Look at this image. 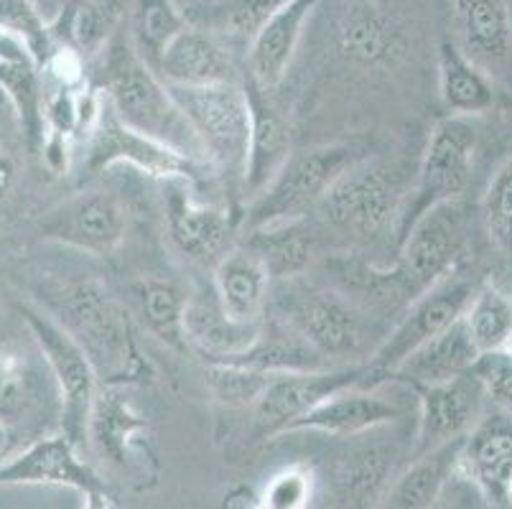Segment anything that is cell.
<instances>
[{
    "label": "cell",
    "instance_id": "cell-22",
    "mask_svg": "<svg viewBox=\"0 0 512 509\" xmlns=\"http://www.w3.org/2000/svg\"><path fill=\"white\" fill-rule=\"evenodd\" d=\"M186 342L197 349L204 362L230 357V354L245 352L258 342L265 321L245 324L237 321L222 308L220 298L214 293L212 283L207 288H199L189 296L186 303Z\"/></svg>",
    "mask_w": 512,
    "mask_h": 509
},
{
    "label": "cell",
    "instance_id": "cell-50",
    "mask_svg": "<svg viewBox=\"0 0 512 509\" xmlns=\"http://www.w3.org/2000/svg\"><path fill=\"white\" fill-rule=\"evenodd\" d=\"M11 443H13L11 428H8L6 420L0 418V461L8 456V451H11Z\"/></svg>",
    "mask_w": 512,
    "mask_h": 509
},
{
    "label": "cell",
    "instance_id": "cell-14",
    "mask_svg": "<svg viewBox=\"0 0 512 509\" xmlns=\"http://www.w3.org/2000/svg\"><path fill=\"white\" fill-rule=\"evenodd\" d=\"M44 240L90 255H113L128 232V209L113 191H79L36 224Z\"/></svg>",
    "mask_w": 512,
    "mask_h": 509
},
{
    "label": "cell",
    "instance_id": "cell-42",
    "mask_svg": "<svg viewBox=\"0 0 512 509\" xmlns=\"http://www.w3.org/2000/svg\"><path fill=\"white\" fill-rule=\"evenodd\" d=\"M0 26L8 28L29 46L36 67H44L46 56L54 49V39H51L49 21L31 0H0Z\"/></svg>",
    "mask_w": 512,
    "mask_h": 509
},
{
    "label": "cell",
    "instance_id": "cell-13",
    "mask_svg": "<svg viewBox=\"0 0 512 509\" xmlns=\"http://www.w3.org/2000/svg\"><path fill=\"white\" fill-rule=\"evenodd\" d=\"M380 385L372 375L370 364L342 367V370H311V372H281L265 387L258 403L253 405L255 438L286 436L301 415L327 400L334 392L352 385Z\"/></svg>",
    "mask_w": 512,
    "mask_h": 509
},
{
    "label": "cell",
    "instance_id": "cell-15",
    "mask_svg": "<svg viewBox=\"0 0 512 509\" xmlns=\"http://www.w3.org/2000/svg\"><path fill=\"white\" fill-rule=\"evenodd\" d=\"M283 324L301 334L321 357L342 359L362 344V319L355 308L329 291L288 286L278 298Z\"/></svg>",
    "mask_w": 512,
    "mask_h": 509
},
{
    "label": "cell",
    "instance_id": "cell-8",
    "mask_svg": "<svg viewBox=\"0 0 512 509\" xmlns=\"http://www.w3.org/2000/svg\"><path fill=\"white\" fill-rule=\"evenodd\" d=\"M21 316L31 334V342L44 354L49 375L57 385L59 403H62V431L77 446L87 441V423H90L92 405L97 398L95 364L87 352L77 344L72 334L59 321L41 314L39 308L23 303Z\"/></svg>",
    "mask_w": 512,
    "mask_h": 509
},
{
    "label": "cell",
    "instance_id": "cell-38",
    "mask_svg": "<svg viewBox=\"0 0 512 509\" xmlns=\"http://www.w3.org/2000/svg\"><path fill=\"white\" fill-rule=\"evenodd\" d=\"M388 456L380 448H360L342 459L337 469V484L347 504H375V499H385L388 484Z\"/></svg>",
    "mask_w": 512,
    "mask_h": 509
},
{
    "label": "cell",
    "instance_id": "cell-11",
    "mask_svg": "<svg viewBox=\"0 0 512 509\" xmlns=\"http://www.w3.org/2000/svg\"><path fill=\"white\" fill-rule=\"evenodd\" d=\"M0 487H67L82 494L85 507H118L105 479L79 456V446L64 433L39 438L0 461Z\"/></svg>",
    "mask_w": 512,
    "mask_h": 509
},
{
    "label": "cell",
    "instance_id": "cell-1",
    "mask_svg": "<svg viewBox=\"0 0 512 509\" xmlns=\"http://www.w3.org/2000/svg\"><path fill=\"white\" fill-rule=\"evenodd\" d=\"M59 324L77 339L105 385H153L156 367L138 344L128 308L97 278L74 280L59 293Z\"/></svg>",
    "mask_w": 512,
    "mask_h": 509
},
{
    "label": "cell",
    "instance_id": "cell-31",
    "mask_svg": "<svg viewBox=\"0 0 512 509\" xmlns=\"http://www.w3.org/2000/svg\"><path fill=\"white\" fill-rule=\"evenodd\" d=\"M133 298H136L138 316L143 326L166 347L184 352L186 342V303L189 293L169 275H143L133 283Z\"/></svg>",
    "mask_w": 512,
    "mask_h": 509
},
{
    "label": "cell",
    "instance_id": "cell-33",
    "mask_svg": "<svg viewBox=\"0 0 512 509\" xmlns=\"http://www.w3.org/2000/svg\"><path fill=\"white\" fill-rule=\"evenodd\" d=\"M113 0H69L54 21H49L54 44L74 46L90 59L107 46L115 28Z\"/></svg>",
    "mask_w": 512,
    "mask_h": 509
},
{
    "label": "cell",
    "instance_id": "cell-35",
    "mask_svg": "<svg viewBox=\"0 0 512 509\" xmlns=\"http://www.w3.org/2000/svg\"><path fill=\"white\" fill-rule=\"evenodd\" d=\"M39 72L36 64H0V90L16 112L31 153H39L46 138V92L41 87Z\"/></svg>",
    "mask_w": 512,
    "mask_h": 509
},
{
    "label": "cell",
    "instance_id": "cell-3",
    "mask_svg": "<svg viewBox=\"0 0 512 509\" xmlns=\"http://www.w3.org/2000/svg\"><path fill=\"white\" fill-rule=\"evenodd\" d=\"M477 146L479 130L472 118L446 115L434 125L428 135L421 166H418L416 186H413L411 196H406L398 222H395V245H400V240L428 209L454 202L464 194L469 179H472Z\"/></svg>",
    "mask_w": 512,
    "mask_h": 509
},
{
    "label": "cell",
    "instance_id": "cell-30",
    "mask_svg": "<svg viewBox=\"0 0 512 509\" xmlns=\"http://www.w3.org/2000/svg\"><path fill=\"white\" fill-rule=\"evenodd\" d=\"M214 362H230L242 364V367H253L263 372H311L329 367V359L321 357L304 336L296 334L288 324H268L265 321L260 331L258 342L248 347L245 352L230 354V357L214 359Z\"/></svg>",
    "mask_w": 512,
    "mask_h": 509
},
{
    "label": "cell",
    "instance_id": "cell-9",
    "mask_svg": "<svg viewBox=\"0 0 512 509\" xmlns=\"http://www.w3.org/2000/svg\"><path fill=\"white\" fill-rule=\"evenodd\" d=\"M403 202L406 196L393 168L360 158L329 186L316 209L337 230L372 237L388 230L390 224L395 230Z\"/></svg>",
    "mask_w": 512,
    "mask_h": 509
},
{
    "label": "cell",
    "instance_id": "cell-32",
    "mask_svg": "<svg viewBox=\"0 0 512 509\" xmlns=\"http://www.w3.org/2000/svg\"><path fill=\"white\" fill-rule=\"evenodd\" d=\"M250 250L263 260L271 278H299L314 260V237L304 230L301 219L253 227L248 240Z\"/></svg>",
    "mask_w": 512,
    "mask_h": 509
},
{
    "label": "cell",
    "instance_id": "cell-43",
    "mask_svg": "<svg viewBox=\"0 0 512 509\" xmlns=\"http://www.w3.org/2000/svg\"><path fill=\"white\" fill-rule=\"evenodd\" d=\"M316 476L309 464H291L276 471L260 492L265 509H306L314 499Z\"/></svg>",
    "mask_w": 512,
    "mask_h": 509
},
{
    "label": "cell",
    "instance_id": "cell-7",
    "mask_svg": "<svg viewBox=\"0 0 512 509\" xmlns=\"http://www.w3.org/2000/svg\"><path fill=\"white\" fill-rule=\"evenodd\" d=\"M467 242V217L456 199L428 209L400 240L398 263L388 273L390 286L413 301L441 278L462 268Z\"/></svg>",
    "mask_w": 512,
    "mask_h": 509
},
{
    "label": "cell",
    "instance_id": "cell-40",
    "mask_svg": "<svg viewBox=\"0 0 512 509\" xmlns=\"http://www.w3.org/2000/svg\"><path fill=\"white\" fill-rule=\"evenodd\" d=\"M288 0H225L207 18L217 34L235 41H253L265 23L271 21Z\"/></svg>",
    "mask_w": 512,
    "mask_h": 509
},
{
    "label": "cell",
    "instance_id": "cell-49",
    "mask_svg": "<svg viewBox=\"0 0 512 509\" xmlns=\"http://www.w3.org/2000/svg\"><path fill=\"white\" fill-rule=\"evenodd\" d=\"M16 161L0 148V207L11 199L13 189H16Z\"/></svg>",
    "mask_w": 512,
    "mask_h": 509
},
{
    "label": "cell",
    "instance_id": "cell-4",
    "mask_svg": "<svg viewBox=\"0 0 512 509\" xmlns=\"http://www.w3.org/2000/svg\"><path fill=\"white\" fill-rule=\"evenodd\" d=\"M171 95L202 143L204 161L245 174L250 148V100L245 84H169Z\"/></svg>",
    "mask_w": 512,
    "mask_h": 509
},
{
    "label": "cell",
    "instance_id": "cell-24",
    "mask_svg": "<svg viewBox=\"0 0 512 509\" xmlns=\"http://www.w3.org/2000/svg\"><path fill=\"white\" fill-rule=\"evenodd\" d=\"M479 354L482 352L474 344L472 334L467 329V321L462 316L459 321L446 326L441 334H436L434 339H428L421 347L413 349L395 367L390 380L408 382L413 387L439 385V382H449L454 377L467 375Z\"/></svg>",
    "mask_w": 512,
    "mask_h": 509
},
{
    "label": "cell",
    "instance_id": "cell-18",
    "mask_svg": "<svg viewBox=\"0 0 512 509\" xmlns=\"http://www.w3.org/2000/svg\"><path fill=\"white\" fill-rule=\"evenodd\" d=\"M456 474L477 487L492 507H512V418H482L464 438Z\"/></svg>",
    "mask_w": 512,
    "mask_h": 509
},
{
    "label": "cell",
    "instance_id": "cell-52",
    "mask_svg": "<svg viewBox=\"0 0 512 509\" xmlns=\"http://www.w3.org/2000/svg\"><path fill=\"white\" fill-rule=\"evenodd\" d=\"M189 3H194V0H179V6H181V8L189 6Z\"/></svg>",
    "mask_w": 512,
    "mask_h": 509
},
{
    "label": "cell",
    "instance_id": "cell-36",
    "mask_svg": "<svg viewBox=\"0 0 512 509\" xmlns=\"http://www.w3.org/2000/svg\"><path fill=\"white\" fill-rule=\"evenodd\" d=\"M464 321L479 352L502 349L512 334V301L487 280L474 293L464 311Z\"/></svg>",
    "mask_w": 512,
    "mask_h": 509
},
{
    "label": "cell",
    "instance_id": "cell-5",
    "mask_svg": "<svg viewBox=\"0 0 512 509\" xmlns=\"http://www.w3.org/2000/svg\"><path fill=\"white\" fill-rule=\"evenodd\" d=\"M87 443L107 466L128 476L138 492L158 484L161 461L151 426L128 395V385H105L97 390L87 423Z\"/></svg>",
    "mask_w": 512,
    "mask_h": 509
},
{
    "label": "cell",
    "instance_id": "cell-19",
    "mask_svg": "<svg viewBox=\"0 0 512 509\" xmlns=\"http://www.w3.org/2000/svg\"><path fill=\"white\" fill-rule=\"evenodd\" d=\"M334 41L347 62L367 69L393 67L406 54L400 26L372 0H355L344 8Z\"/></svg>",
    "mask_w": 512,
    "mask_h": 509
},
{
    "label": "cell",
    "instance_id": "cell-46",
    "mask_svg": "<svg viewBox=\"0 0 512 509\" xmlns=\"http://www.w3.org/2000/svg\"><path fill=\"white\" fill-rule=\"evenodd\" d=\"M72 140V135L46 130L44 146H41L39 153L54 174H67L69 161H72Z\"/></svg>",
    "mask_w": 512,
    "mask_h": 509
},
{
    "label": "cell",
    "instance_id": "cell-12",
    "mask_svg": "<svg viewBox=\"0 0 512 509\" xmlns=\"http://www.w3.org/2000/svg\"><path fill=\"white\" fill-rule=\"evenodd\" d=\"M477 283L472 275L464 273L462 268H456L446 278H441L436 286L423 291L421 296L413 298L408 314L403 316L393 334L380 344L370 359V370L377 377V382L390 380L393 370L398 367L413 349L421 347L423 342L434 339L436 334L459 321L472 303L474 293H477Z\"/></svg>",
    "mask_w": 512,
    "mask_h": 509
},
{
    "label": "cell",
    "instance_id": "cell-20",
    "mask_svg": "<svg viewBox=\"0 0 512 509\" xmlns=\"http://www.w3.org/2000/svg\"><path fill=\"white\" fill-rule=\"evenodd\" d=\"M403 415V410L390 400L380 398L365 385H352L321 400L316 408L301 415L288 433H324V436L352 438L380 426H388Z\"/></svg>",
    "mask_w": 512,
    "mask_h": 509
},
{
    "label": "cell",
    "instance_id": "cell-45",
    "mask_svg": "<svg viewBox=\"0 0 512 509\" xmlns=\"http://www.w3.org/2000/svg\"><path fill=\"white\" fill-rule=\"evenodd\" d=\"M41 72L57 90H85L87 87V56L74 46L54 44L51 54L46 56Z\"/></svg>",
    "mask_w": 512,
    "mask_h": 509
},
{
    "label": "cell",
    "instance_id": "cell-10",
    "mask_svg": "<svg viewBox=\"0 0 512 509\" xmlns=\"http://www.w3.org/2000/svg\"><path fill=\"white\" fill-rule=\"evenodd\" d=\"M125 163L130 168H138L151 179L161 181H194L202 176L204 163L174 151L161 140L143 135L141 130L130 128L115 115L105 97V107L97 120L95 130L87 138L85 171L87 174H100L105 168H113Z\"/></svg>",
    "mask_w": 512,
    "mask_h": 509
},
{
    "label": "cell",
    "instance_id": "cell-51",
    "mask_svg": "<svg viewBox=\"0 0 512 509\" xmlns=\"http://www.w3.org/2000/svg\"><path fill=\"white\" fill-rule=\"evenodd\" d=\"M502 349H507V352L512 354V334H510V339H507V344H505V347H502Z\"/></svg>",
    "mask_w": 512,
    "mask_h": 509
},
{
    "label": "cell",
    "instance_id": "cell-23",
    "mask_svg": "<svg viewBox=\"0 0 512 509\" xmlns=\"http://www.w3.org/2000/svg\"><path fill=\"white\" fill-rule=\"evenodd\" d=\"M321 0H288L250 41V79L263 90H276L291 69L304 28Z\"/></svg>",
    "mask_w": 512,
    "mask_h": 509
},
{
    "label": "cell",
    "instance_id": "cell-47",
    "mask_svg": "<svg viewBox=\"0 0 512 509\" xmlns=\"http://www.w3.org/2000/svg\"><path fill=\"white\" fill-rule=\"evenodd\" d=\"M0 64H36L29 46L3 26H0Z\"/></svg>",
    "mask_w": 512,
    "mask_h": 509
},
{
    "label": "cell",
    "instance_id": "cell-27",
    "mask_svg": "<svg viewBox=\"0 0 512 509\" xmlns=\"http://www.w3.org/2000/svg\"><path fill=\"white\" fill-rule=\"evenodd\" d=\"M462 49L484 69L505 67L512 51V13L507 0H454Z\"/></svg>",
    "mask_w": 512,
    "mask_h": 509
},
{
    "label": "cell",
    "instance_id": "cell-25",
    "mask_svg": "<svg viewBox=\"0 0 512 509\" xmlns=\"http://www.w3.org/2000/svg\"><path fill=\"white\" fill-rule=\"evenodd\" d=\"M166 84H214L237 82V69L230 51L204 28H184L156 67Z\"/></svg>",
    "mask_w": 512,
    "mask_h": 509
},
{
    "label": "cell",
    "instance_id": "cell-41",
    "mask_svg": "<svg viewBox=\"0 0 512 509\" xmlns=\"http://www.w3.org/2000/svg\"><path fill=\"white\" fill-rule=\"evenodd\" d=\"M484 232L492 245L512 252V158H507L487 184L482 196Z\"/></svg>",
    "mask_w": 512,
    "mask_h": 509
},
{
    "label": "cell",
    "instance_id": "cell-37",
    "mask_svg": "<svg viewBox=\"0 0 512 509\" xmlns=\"http://www.w3.org/2000/svg\"><path fill=\"white\" fill-rule=\"evenodd\" d=\"M41 357L39 347H23L18 339L0 344V413H21L34 403Z\"/></svg>",
    "mask_w": 512,
    "mask_h": 509
},
{
    "label": "cell",
    "instance_id": "cell-48",
    "mask_svg": "<svg viewBox=\"0 0 512 509\" xmlns=\"http://www.w3.org/2000/svg\"><path fill=\"white\" fill-rule=\"evenodd\" d=\"M222 507L258 509V507H263V499H260V494L255 492L253 487H248V484H237V487H232L230 492L222 497Z\"/></svg>",
    "mask_w": 512,
    "mask_h": 509
},
{
    "label": "cell",
    "instance_id": "cell-34",
    "mask_svg": "<svg viewBox=\"0 0 512 509\" xmlns=\"http://www.w3.org/2000/svg\"><path fill=\"white\" fill-rule=\"evenodd\" d=\"M184 28H189V18L179 0H133L130 44L148 67H158L164 51Z\"/></svg>",
    "mask_w": 512,
    "mask_h": 509
},
{
    "label": "cell",
    "instance_id": "cell-16",
    "mask_svg": "<svg viewBox=\"0 0 512 509\" xmlns=\"http://www.w3.org/2000/svg\"><path fill=\"white\" fill-rule=\"evenodd\" d=\"M487 392L472 372L439 385L418 387V431L411 456L467 438L484 418Z\"/></svg>",
    "mask_w": 512,
    "mask_h": 509
},
{
    "label": "cell",
    "instance_id": "cell-6",
    "mask_svg": "<svg viewBox=\"0 0 512 509\" xmlns=\"http://www.w3.org/2000/svg\"><path fill=\"white\" fill-rule=\"evenodd\" d=\"M365 158L355 143H329L311 151L291 153L276 179L265 186L248 209V230L288 219H304L324 199L329 186L352 163Z\"/></svg>",
    "mask_w": 512,
    "mask_h": 509
},
{
    "label": "cell",
    "instance_id": "cell-44",
    "mask_svg": "<svg viewBox=\"0 0 512 509\" xmlns=\"http://www.w3.org/2000/svg\"><path fill=\"white\" fill-rule=\"evenodd\" d=\"M469 372L484 387L487 400H492L502 413L512 415V354L507 349L482 352Z\"/></svg>",
    "mask_w": 512,
    "mask_h": 509
},
{
    "label": "cell",
    "instance_id": "cell-21",
    "mask_svg": "<svg viewBox=\"0 0 512 509\" xmlns=\"http://www.w3.org/2000/svg\"><path fill=\"white\" fill-rule=\"evenodd\" d=\"M245 92L250 100V148L242 184L255 199L291 158V130L281 112L265 97L268 90H263L255 79L245 84Z\"/></svg>",
    "mask_w": 512,
    "mask_h": 509
},
{
    "label": "cell",
    "instance_id": "cell-17",
    "mask_svg": "<svg viewBox=\"0 0 512 509\" xmlns=\"http://www.w3.org/2000/svg\"><path fill=\"white\" fill-rule=\"evenodd\" d=\"M166 227L176 250L202 265H217L235 240L230 212L194 199L189 181H166Z\"/></svg>",
    "mask_w": 512,
    "mask_h": 509
},
{
    "label": "cell",
    "instance_id": "cell-29",
    "mask_svg": "<svg viewBox=\"0 0 512 509\" xmlns=\"http://www.w3.org/2000/svg\"><path fill=\"white\" fill-rule=\"evenodd\" d=\"M464 438L444 443V446L411 456V466L385 492V504L395 509H428L439 502L446 484L456 474V461Z\"/></svg>",
    "mask_w": 512,
    "mask_h": 509
},
{
    "label": "cell",
    "instance_id": "cell-2",
    "mask_svg": "<svg viewBox=\"0 0 512 509\" xmlns=\"http://www.w3.org/2000/svg\"><path fill=\"white\" fill-rule=\"evenodd\" d=\"M105 54V97L120 120L143 135L161 140L174 151L204 161L202 143L171 95L169 84L143 62L130 41L115 39L102 49Z\"/></svg>",
    "mask_w": 512,
    "mask_h": 509
},
{
    "label": "cell",
    "instance_id": "cell-39",
    "mask_svg": "<svg viewBox=\"0 0 512 509\" xmlns=\"http://www.w3.org/2000/svg\"><path fill=\"white\" fill-rule=\"evenodd\" d=\"M276 372L253 370L230 362H204V382L212 398L225 408H253Z\"/></svg>",
    "mask_w": 512,
    "mask_h": 509
},
{
    "label": "cell",
    "instance_id": "cell-28",
    "mask_svg": "<svg viewBox=\"0 0 512 509\" xmlns=\"http://www.w3.org/2000/svg\"><path fill=\"white\" fill-rule=\"evenodd\" d=\"M439 92L449 115L477 118L495 105V87L487 72L456 41H441L439 46Z\"/></svg>",
    "mask_w": 512,
    "mask_h": 509
},
{
    "label": "cell",
    "instance_id": "cell-26",
    "mask_svg": "<svg viewBox=\"0 0 512 509\" xmlns=\"http://www.w3.org/2000/svg\"><path fill=\"white\" fill-rule=\"evenodd\" d=\"M271 273L250 247H232L214 265L212 288L222 308L237 321H265V303L271 293Z\"/></svg>",
    "mask_w": 512,
    "mask_h": 509
}]
</instances>
